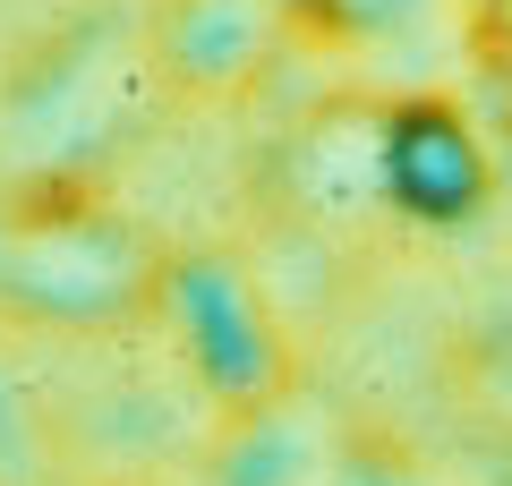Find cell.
<instances>
[{
	"label": "cell",
	"instance_id": "3",
	"mask_svg": "<svg viewBox=\"0 0 512 486\" xmlns=\"http://www.w3.org/2000/svg\"><path fill=\"white\" fill-rule=\"evenodd\" d=\"M487 145H478L470 111L444 94H410L384 103V205L410 222H470L487 205Z\"/></svg>",
	"mask_w": 512,
	"mask_h": 486
},
{
	"label": "cell",
	"instance_id": "4",
	"mask_svg": "<svg viewBox=\"0 0 512 486\" xmlns=\"http://www.w3.org/2000/svg\"><path fill=\"white\" fill-rule=\"evenodd\" d=\"M163 273L171 256H154L137 231L103 214H77V222H52L18 248V290L35 307H60V316H111V307H146L163 299Z\"/></svg>",
	"mask_w": 512,
	"mask_h": 486
},
{
	"label": "cell",
	"instance_id": "2",
	"mask_svg": "<svg viewBox=\"0 0 512 486\" xmlns=\"http://www.w3.org/2000/svg\"><path fill=\"white\" fill-rule=\"evenodd\" d=\"M231 486H436L393 435L359 427V418L325 410V401L291 393L274 410L239 418Z\"/></svg>",
	"mask_w": 512,
	"mask_h": 486
},
{
	"label": "cell",
	"instance_id": "6",
	"mask_svg": "<svg viewBox=\"0 0 512 486\" xmlns=\"http://www.w3.org/2000/svg\"><path fill=\"white\" fill-rule=\"evenodd\" d=\"M308 18V0H171L163 18V69L197 103H231L274 69L291 26Z\"/></svg>",
	"mask_w": 512,
	"mask_h": 486
},
{
	"label": "cell",
	"instance_id": "1",
	"mask_svg": "<svg viewBox=\"0 0 512 486\" xmlns=\"http://www.w3.org/2000/svg\"><path fill=\"white\" fill-rule=\"evenodd\" d=\"M154 307L171 316V333H180V350L197 359V376L214 384L239 418H256V410H274V401L299 393V350H291V333H282L265 282H256L239 256H222V248L171 256Z\"/></svg>",
	"mask_w": 512,
	"mask_h": 486
},
{
	"label": "cell",
	"instance_id": "5",
	"mask_svg": "<svg viewBox=\"0 0 512 486\" xmlns=\"http://www.w3.org/2000/svg\"><path fill=\"white\" fill-rule=\"evenodd\" d=\"M282 197L316 231H359L384 205V103H325L282 145Z\"/></svg>",
	"mask_w": 512,
	"mask_h": 486
},
{
	"label": "cell",
	"instance_id": "7",
	"mask_svg": "<svg viewBox=\"0 0 512 486\" xmlns=\"http://www.w3.org/2000/svg\"><path fill=\"white\" fill-rule=\"evenodd\" d=\"M308 9H325V18L350 26V35H393V26H402L419 0H308Z\"/></svg>",
	"mask_w": 512,
	"mask_h": 486
}]
</instances>
